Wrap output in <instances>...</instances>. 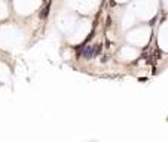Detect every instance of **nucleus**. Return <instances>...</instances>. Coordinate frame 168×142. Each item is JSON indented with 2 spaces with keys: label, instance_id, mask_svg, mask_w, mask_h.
<instances>
[{
  "label": "nucleus",
  "instance_id": "nucleus-1",
  "mask_svg": "<svg viewBox=\"0 0 168 142\" xmlns=\"http://www.w3.org/2000/svg\"><path fill=\"white\" fill-rule=\"evenodd\" d=\"M92 52H94V46H86L83 49V58H86V59L92 58Z\"/></svg>",
  "mask_w": 168,
  "mask_h": 142
},
{
  "label": "nucleus",
  "instance_id": "nucleus-2",
  "mask_svg": "<svg viewBox=\"0 0 168 142\" xmlns=\"http://www.w3.org/2000/svg\"><path fill=\"white\" fill-rule=\"evenodd\" d=\"M100 52H101V46H97V47H94V52H92V56H97V55H100Z\"/></svg>",
  "mask_w": 168,
  "mask_h": 142
}]
</instances>
